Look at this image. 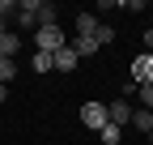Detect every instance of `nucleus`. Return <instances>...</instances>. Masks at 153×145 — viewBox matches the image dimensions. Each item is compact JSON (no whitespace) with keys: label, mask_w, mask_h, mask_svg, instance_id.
Returning <instances> with one entry per match:
<instances>
[{"label":"nucleus","mask_w":153,"mask_h":145,"mask_svg":"<svg viewBox=\"0 0 153 145\" xmlns=\"http://www.w3.org/2000/svg\"><path fill=\"white\" fill-rule=\"evenodd\" d=\"M98 141H102V145H119V141H123V128H119V124H106V128L98 132Z\"/></svg>","instance_id":"nucleus-11"},{"label":"nucleus","mask_w":153,"mask_h":145,"mask_svg":"<svg viewBox=\"0 0 153 145\" xmlns=\"http://www.w3.org/2000/svg\"><path fill=\"white\" fill-rule=\"evenodd\" d=\"M136 94H140V102H145V111H153V81H149V85H140Z\"/></svg>","instance_id":"nucleus-14"},{"label":"nucleus","mask_w":153,"mask_h":145,"mask_svg":"<svg viewBox=\"0 0 153 145\" xmlns=\"http://www.w3.org/2000/svg\"><path fill=\"white\" fill-rule=\"evenodd\" d=\"M30 68L34 72H51L55 68V56H51V51H34V56H30Z\"/></svg>","instance_id":"nucleus-10"},{"label":"nucleus","mask_w":153,"mask_h":145,"mask_svg":"<svg viewBox=\"0 0 153 145\" xmlns=\"http://www.w3.org/2000/svg\"><path fill=\"white\" fill-rule=\"evenodd\" d=\"M17 51H22V34L4 30V34H0V60H17Z\"/></svg>","instance_id":"nucleus-5"},{"label":"nucleus","mask_w":153,"mask_h":145,"mask_svg":"<svg viewBox=\"0 0 153 145\" xmlns=\"http://www.w3.org/2000/svg\"><path fill=\"white\" fill-rule=\"evenodd\" d=\"M132 81H136V85H149L153 81V56H149V51L132 60Z\"/></svg>","instance_id":"nucleus-3"},{"label":"nucleus","mask_w":153,"mask_h":145,"mask_svg":"<svg viewBox=\"0 0 153 145\" xmlns=\"http://www.w3.org/2000/svg\"><path fill=\"white\" fill-rule=\"evenodd\" d=\"M60 47H68V39H64V26H38L34 30V51H60Z\"/></svg>","instance_id":"nucleus-1"},{"label":"nucleus","mask_w":153,"mask_h":145,"mask_svg":"<svg viewBox=\"0 0 153 145\" xmlns=\"http://www.w3.org/2000/svg\"><path fill=\"white\" fill-rule=\"evenodd\" d=\"M4 17H17V0H0V22Z\"/></svg>","instance_id":"nucleus-15"},{"label":"nucleus","mask_w":153,"mask_h":145,"mask_svg":"<svg viewBox=\"0 0 153 145\" xmlns=\"http://www.w3.org/2000/svg\"><path fill=\"white\" fill-rule=\"evenodd\" d=\"M106 120L119 124V128H128V124H132V107H128V98H115V102L106 107Z\"/></svg>","instance_id":"nucleus-4"},{"label":"nucleus","mask_w":153,"mask_h":145,"mask_svg":"<svg viewBox=\"0 0 153 145\" xmlns=\"http://www.w3.org/2000/svg\"><path fill=\"white\" fill-rule=\"evenodd\" d=\"M4 30H9V26H4V22H0V34H4Z\"/></svg>","instance_id":"nucleus-18"},{"label":"nucleus","mask_w":153,"mask_h":145,"mask_svg":"<svg viewBox=\"0 0 153 145\" xmlns=\"http://www.w3.org/2000/svg\"><path fill=\"white\" fill-rule=\"evenodd\" d=\"M81 124H85L89 132H102L106 124H111V120H106V107H102V102H85V107H81Z\"/></svg>","instance_id":"nucleus-2"},{"label":"nucleus","mask_w":153,"mask_h":145,"mask_svg":"<svg viewBox=\"0 0 153 145\" xmlns=\"http://www.w3.org/2000/svg\"><path fill=\"white\" fill-rule=\"evenodd\" d=\"M76 64H81V60H76L72 47H60V51H55V68H60V72H72Z\"/></svg>","instance_id":"nucleus-7"},{"label":"nucleus","mask_w":153,"mask_h":145,"mask_svg":"<svg viewBox=\"0 0 153 145\" xmlns=\"http://www.w3.org/2000/svg\"><path fill=\"white\" fill-rule=\"evenodd\" d=\"M132 128H136V132H153V111H145V107H140V111H132Z\"/></svg>","instance_id":"nucleus-9"},{"label":"nucleus","mask_w":153,"mask_h":145,"mask_svg":"<svg viewBox=\"0 0 153 145\" xmlns=\"http://www.w3.org/2000/svg\"><path fill=\"white\" fill-rule=\"evenodd\" d=\"M68 47L76 51V60H89V56H94V51H98V43H94V39H81V34H76V39H72Z\"/></svg>","instance_id":"nucleus-8"},{"label":"nucleus","mask_w":153,"mask_h":145,"mask_svg":"<svg viewBox=\"0 0 153 145\" xmlns=\"http://www.w3.org/2000/svg\"><path fill=\"white\" fill-rule=\"evenodd\" d=\"M149 145H153V132H149Z\"/></svg>","instance_id":"nucleus-19"},{"label":"nucleus","mask_w":153,"mask_h":145,"mask_svg":"<svg viewBox=\"0 0 153 145\" xmlns=\"http://www.w3.org/2000/svg\"><path fill=\"white\" fill-rule=\"evenodd\" d=\"M102 22L94 13H76V34H81V39H94V30H98Z\"/></svg>","instance_id":"nucleus-6"},{"label":"nucleus","mask_w":153,"mask_h":145,"mask_svg":"<svg viewBox=\"0 0 153 145\" xmlns=\"http://www.w3.org/2000/svg\"><path fill=\"white\" fill-rule=\"evenodd\" d=\"M145 47H149V56H153V26L145 30Z\"/></svg>","instance_id":"nucleus-16"},{"label":"nucleus","mask_w":153,"mask_h":145,"mask_svg":"<svg viewBox=\"0 0 153 145\" xmlns=\"http://www.w3.org/2000/svg\"><path fill=\"white\" fill-rule=\"evenodd\" d=\"M17 77V60H0V85H9Z\"/></svg>","instance_id":"nucleus-12"},{"label":"nucleus","mask_w":153,"mask_h":145,"mask_svg":"<svg viewBox=\"0 0 153 145\" xmlns=\"http://www.w3.org/2000/svg\"><path fill=\"white\" fill-rule=\"evenodd\" d=\"M94 43H98V47L115 43V26H98V30H94Z\"/></svg>","instance_id":"nucleus-13"},{"label":"nucleus","mask_w":153,"mask_h":145,"mask_svg":"<svg viewBox=\"0 0 153 145\" xmlns=\"http://www.w3.org/2000/svg\"><path fill=\"white\" fill-rule=\"evenodd\" d=\"M4 98H9V85H0V102H4Z\"/></svg>","instance_id":"nucleus-17"}]
</instances>
